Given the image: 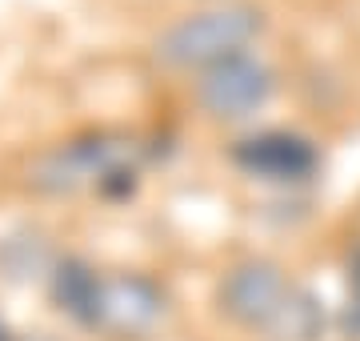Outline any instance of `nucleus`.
I'll list each match as a JSON object with an SVG mask.
<instances>
[{
    "label": "nucleus",
    "instance_id": "f257e3e1",
    "mask_svg": "<svg viewBox=\"0 0 360 341\" xmlns=\"http://www.w3.org/2000/svg\"><path fill=\"white\" fill-rule=\"evenodd\" d=\"M264 20L248 4L229 8H205V13L180 16L156 37V61L168 68H212L232 53H248L245 44L257 37Z\"/></svg>",
    "mask_w": 360,
    "mask_h": 341
},
{
    "label": "nucleus",
    "instance_id": "f03ea898",
    "mask_svg": "<svg viewBox=\"0 0 360 341\" xmlns=\"http://www.w3.org/2000/svg\"><path fill=\"white\" fill-rule=\"evenodd\" d=\"M292 297L296 289L288 285L281 265L269 261V257L236 261L229 273L220 277V289H217L220 309L236 326H248V329H276V321L292 305Z\"/></svg>",
    "mask_w": 360,
    "mask_h": 341
},
{
    "label": "nucleus",
    "instance_id": "7ed1b4c3",
    "mask_svg": "<svg viewBox=\"0 0 360 341\" xmlns=\"http://www.w3.org/2000/svg\"><path fill=\"white\" fill-rule=\"evenodd\" d=\"M272 97V68L252 53H232L200 73L196 101L217 120H248L269 105Z\"/></svg>",
    "mask_w": 360,
    "mask_h": 341
},
{
    "label": "nucleus",
    "instance_id": "20e7f679",
    "mask_svg": "<svg viewBox=\"0 0 360 341\" xmlns=\"http://www.w3.org/2000/svg\"><path fill=\"white\" fill-rule=\"evenodd\" d=\"M232 165L248 177H257V181L300 185L316 173L321 153L309 137H300L292 129H264L232 144Z\"/></svg>",
    "mask_w": 360,
    "mask_h": 341
},
{
    "label": "nucleus",
    "instance_id": "39448f33",
    "mask_svg": "<svg viewBox=\"0 0 360 341\" xmlns=\"http://www.w3.org/2000/svg\"><path fill=\"white\" fill-rule=\"evenodd\" d=\"M49 293H52V305L60 314H68L77 326L96 329L108 321V285L80 257H60V261L52 265Z\"/></svg>",
    "mask_w": 360,
    "mask_h": 341
},
{
    "label": "nucleus",
    "instance_id": "423d86ee",
    "mask_svg": "<svg viewBox=\"0 0 360 341\" xmlns=\"http://www.w3.org/2000/svg\"><path fill=\"white\" fill-rule=\"evenodd\" d=\"M124 144L104 141V137H89V141H72L65 149H56L52 157H44V165L37 169V185L44 189H77L80 181H101V173H108L112 165H120Z\"/></svg>",
    "mask_w": 360,
    "mask_h": 341
},
{
    "label": "nucleus",
    "instance_id": "0eeeda50",
    "mask_svg": "<svg viewBox=\"0 0 360 341\" xmlns=\"http://www.w3.org/2000/svg\"><path fill=\"white\" fill-rule=\"evenodd\" d=\"M52 257H49V245L40 241V233L32 229H16V233L0 237V277L8 281H32L40 273H52Z\"/></svg>",
    "mask_w": 360,
    "mask_h": 341
},
{
    "label": "nucleus",
    "instance_id": "6e6552de",
    "mask_svg": "<svg viewBox=\"0 0 360 341\" xmlns=\"http://www.w3.org/2000/svg\"><path fill=\"white\" fill-rule=\"evenodd\" d=\"M160 314V293L141 277H124L108 285V317L124 321V326H148Z\"/></svg>",
    "mask_w": 360,
    "mask_h": 341
},
{
    "label": "nucleus",
    "instance_id": "1a4fd4ad",
    "mask_svg": "<svg viewBox=\"0 0 360 341\" xmlns=\"http://www.w3.org/2000/svg\"><path fill=\"white\" fill-rule=\"evenodd\" d=\"M96 189H101L108 201H124L136 193V169H132L129 161H120V165H112L108 173H101V181H96Z\"/></svg>",
    "mask_w": 360,
    "mask_h": 341
},
{
    "label": "nucleus",
    "instance_id": "9d476101",
    "mask_svg": "<svg viewBox=\"0 0 360 341\" xmlns=\"http://www.w3.org/2000/svg\"><path fill=\"white\" fill-rule=\"evenodd\" d=\"M348 329L360 333V253L348 265Z\"/></svg>",
    "mask_w": 360,
    "mask_h": 341
},
{
    "label": "nucleus",
    "instance_id": "9b49d317",
    "mask_svg": "<svg viewBox=\"0 0 360 341\" xmlns=\"http://www.w3.org/2000/svg\"><path fill=\"white\" fill-rule=\"evenodd\" d=\"M0 341H16L13 333H8V326H4V321H0Z\"/></svg>",
    "mask_w": 360,
    "mask_h": 341
},
{
    "label": "nucleus",
    "instance_id": "f8f14e48",
    "mask_svg": "<svg viewBox=\"0 0 360 341\" xmlns=\"http://www.w3.org/2000/svg\"><path fill=\"white\" fill-rule=\"evenodd\" d=\"M32 341H52V337H44V333H40V337H32Z\"/></svg>",
    "mask_w": 360,
    "mask_h": 341
}]
</instances>
